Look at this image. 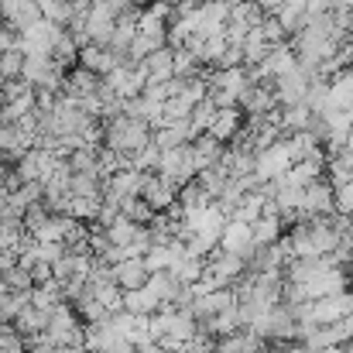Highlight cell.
I'll return each instance as SVG.
<instances>
[{
    "instance_id": "cell-8",
    "label": "cell",
    "mask_w": 353,
    "mask_h": 353,
    "mask_svg": "<svg viewBox=\"0 0 353 353\" xmlns=\"http://www.w3.org/2000/svg\"><path fill=\"white\" fill-rule=\"evenodd\" d=\"M0 14H3V24L21 34L28 24H34L41 17V7H38V0H0Z\"/></svg>"
},
{
    "instance_id": "cell-19",
    "label": "cell",
    "mask_w": 353,
    "mask_h": 353,
    "mask_svg": "<svg viewBox=\"0 0 353 353\" xmlns=\"http://www.w3.org/2000/svg\"><path fill=\"white\" fill-rule=\"evenodd\" d=\"M196 182L203 185V192H206L210 199H220L223 189H227V182H230V175H227L220 165H210V168H199V172H196Z\"/></svg>"
},
{
    "instance_id": "cell-31",
    "label": "cell",
    "mask_w": 353,
    "mask_h": 353,
    "mask_svg": "<svg viewBox=\"0 0 353 353\" xmlns=\"http://www.w3.org/2000/svg\"><path fill=\"white\" fill-rule=\"evenodd\" d=\"M336 3H340V7H353V0H336Z\"/></svg>"
},
{
    "instance_id": "cell-21",
    "label": "cell",
    "mask_w": 353,
    "mask_h": 353,
    "mask_svg": "<svg viewBox=\"0 0 353 353\" xmlns=\"http://www.w3.org/2000/svg\"><path fill=\"white\" fill-rule=\"evenodd\" d=\"M216 103L210 100V97H203V100H196V107H192V114H189V127H192V137L196 134H206L210 130V123L216 117Z\"/></svg>"
},
{
    "instance_id": "cell-29",
    "label": "cell",
    "mask_w": 353,
    "mask_h": 353,
    "mask_svg": "<svg viewBox=\"0 0 353 353\" xmlns=\"http://www.w3.org/2000/svg\"><path fill=\"white\" fill-rule=\"evenodd\" d=\"M7 196H10V189H7V185H3V179H0V203H3Z\"/></svg>"
},
{
    "instance_id": "cell-27",
    "label": "cell",
    "mask_w": 353,
    "mask_h": 353,
    "mask_svg": "<svg viewBox=\"0 0 353 353\" xmlns=\"http://www.w3.org/2000/svg\"><path fill=\"white\" fill-rule=\"evenodd\" d=\"M52 278V264L48 261H38L34 268H31V285H41V281H48Z\"/></svg>"
},
{
    "instance_id": "cell-23",
    "label": "cell",
    "mask_w": 353,
    "mask_h": 353,
    "mask_svg": "<svg viewBox=\"0 0 353 353\" xmlns=\"http://www.w3.org/2000/svg\"><path fill=\"white\" fill-rule=\"evenodd\" d=\"M21 69H24V52L21 48H7L0 52V79H21Z\"/></svg>"
},
{
    "instance_id": "cell-15",
    "label": "cell",
    "mask_w": 353,
    "mask_h": 353,
    "mask_svg": "<svg viewBox=\"0 0 353 353\" xmlns=\"http://www.w3.org/2000/svg\"><path fill=\"white\" fill-rule=\"evenodd\" d=\"M123 309L130 316H151V312H158V295L148 285L144 288H130V292H123Z\"/></svg>"
},
{
    "instance_id": "cell-17",
    "label": "cell",
    "mask_w": 353,
    "mask_h": 353,
    "mask_svg": "<svg viewBox=\"0 0 353 353\" xmlns=\"http://www.w3.org/2000/svg\"><path fill=\"white\" fill-rule=\"evenodd\" d=\"M240 52H243V65L250 69V65L264 62V55L271 52V45H268V38H264V31H261V28H250V31H247V38H243V45H240Z\"/></svg>"
},
{
    "instance_id": "cell-1",
    "label": "cell",
    "mask_w": 353,
    "mask_h": 353,
    "mask_svg": "<svg viewBox=\"0 0 353 353\" xmlns=\"http://www.w3.org/2000/svg\"><path fill=\"white\" fill-rule=\"evenodd\" d=\"M151 141V127L137 117H127V114H114V117L103 120V148L117 151V154H134L141 151L144 144Z\"/></svg>"
},
{
    "instance_id": "cell-2",
    "label": "cell",
    "mask_w": 353,
    "mask_h": 353,
    "mask_svg": "<svg viewBox=\"0 0 353 353\" xmlns=\"http://www.w3.org/2000/svg\"><path fill=\"white\" fill-rule=\"evenodd\" d=\"M292 168V158H288V144H285V137H278L271 148H264V151H254V175L261 179V182H274L278 175H285Z\"/></svg>"
},
{
    "instance_id": "cell-25",
    "label": "cell",
    "mask_w": 353,
    "mask_h": 353,
    "mask_svg": "<svg viewBox=\"0 0 353 353\" xmlns=\"http://www.w3.org/2000/svg\"><path fill=\"white\" fill-rule=\"evenodd\" d=\"M0 281H3L10 292H28V288H31V271L21 268V264H14V268H7V271L0 274Z\"/></svg>"
},
{
    "instance_id": "cell-5",
    "label": "cell",
    "mask_w": 353,
    "mask_h": 353,
    "mask_svg": "<svg viewBox=\"0 0 353 353\" xmlns=\"http://www.w3.org/2000/svg\"><path fill=\"white\" fill-rule=\"evenodd\" d=\"M144 69L141 65H117L114 72L103 76V86L117 97V100H130V97H141L144 90Z\"/></svg>"
},
{
    "instance_id": "cell-26",
    "label": "cell",
    "mask_w": 353,
    "mask_h": 353,
    "mask_svg": "<svg viewBox=\"0 0 353 353\" xmlns=\"http://www.w3.org/2000/svg\"><path fill=\"white\" fill-rule=\"evenodd\" d=\"M333 210H336L340 216H347V220H353V179H350V182H343V185H336V189H333Z\"/></svg>"
},
{
    "instance_id": "cell-14",
    "label": "cell",
    "mask_w": 353,
    "mask_h": 353,
    "mask_svg": "<svg viewBox=\"0 0 353 353\" xmlns=\"http://www.w3.org/2000/svg\"><path fill=\"white\" fill-rule=\"evenodd\" d=\"M330 107L347 110V114L353 110V62L330 79Z\"/></svg>"
},
{
    "instance_id": "cell-22",
    "label": "cell",
    "mask_w": 353,
    "mask_h": 353,
    "mask_svg": "<svg viewBox=\"0 0 353 353\" xmlns=\"http://www.w3.org/2000/svg\"><path fill=\"white\" fill-rule=\"evenodd\" d=\"M179 203H182V210H196V206H206V203H213L206 192H203V185L192 179V182H185V185H179V196H175Z\"/></svg>"
},
{
    "instance_id": "cell-4",
    "label": "cell",
    "mask_w": 353,
    "mask_h": 353,
    "mask_svg": "<svg viewBox=\"0 0 353 353\" xmlns=\"http://www.w3.org/2000/svg\"><path fill=\"white\" fill-rule=\"evenodd\" d=\"M299 213H302V220L336 213V210H333V185H330V179H316V182H309V185L302 189V206H299Z\"/></svg>"
},
{
    "instance_id": "cell-18",
    "label": "cell",
    "mask_w": 353,
    "mask_h": 353,
    "mask_svg": "<svg viewBox=\"0 0 353 353\" xmlns=\"http://www.w3.org/2000/svg\"><path fill=\"white\" fill-rule=\"evenodd\" d=\"M28 299H31V305L48 309V312H52L59 302H65V299H62V285H59L55 278H48V281H41V285H31Z\"/></svg>"
},
{
    "instance_id": "cell-12",
    "label": "cell",
    "mask_w": 353,
    "mask_h": 353,
    "mask_svg": "<svg viewBox=\"0 0 353 353\" xmlns=\"http://www.w3.org/2000/svg\"><path fill=\"white\" fill-rule=\"evenodd\" d=\"M240 127H243V110L240 107H223V110H216V117L210 123V137H216L220 144H230L236 134H240Z\"/></svg>"
},
{
    "instance_id": "cell-6",
    "label": "cell",
    "mask_w": 353,
    "mask_h": 353,
    "mask_svg": "<svg viewBox=\"0 0 353 353\" xmlns=\"http://www.w3.org/2000/svg\"><path fill=\"white\" fill-rule=\"evenodd\" d=\"M175 196H179V189L168 182V179H161L158 172H144V182H141V199L154 210V213H161V210H168L172 203H175Z\"/></svg>"
},
{
    "instance_id": "cell-13",
    "label": "cell",
    "mask_w": 353,
    "mask_h": 353,
    "mask_svg": "<svg viewBox=\"0 0 353 353\" xmlns=\"http://www.w3.org/2000/svg\"><path fill=\"white\" fill-rule=\"evenodd\" d=\"M223 148H227V144H220L216 137H210V134H196V137L189 141V151H192V165H196V172L216 165L220 154H223Z\"/></svg>"
},
{
    "instance_id": "cell-32",
    "label": "cell",
    "mask_w": 353,
    "mask_h": 353,
    "mask_svg": "<svg viewBox=\"0 0 353 353\" xmlns=\"http://www.w3.org/2000/svg\"><path fill=\"white\" fill-rule=\"evenodd\" d=\"M347 117H350V130H353V110H350V114H347Z\"/></svg>"
},
{
    "instance_id": "cell-30",
    "label": "cell",
    "mask_w": 353,
    "mask_h": 353,
    "mask_svg": "<svg viewBox=\"0 0 353 353\" xmlns=\"http://www.w3.org/2000/svg\"><path fill=\"white\" fill-rule=\"evenodd\" d=\"M343 148H347V151H350V154H353V130H350V134H347V144H343Z\"/></svg>"
},
{
    "instance_id": "cell-10",
    "label": "cell",
    "mask_w": 353,
    "mask_h": 353,
    "mask_svg": "<svg viewBox=\"0 0 353 353\" xmlns=\"http://www.w3.org/2000/svg\"><path fill=\"white\" fill-rule=\"evenodd\" d=\"M10 326H14V333H17L21 340H31V336H38V333L48 330V309H38V305L28 302V305L10 319Z\"/></svg>"
},
{
    "instance_id": "cell-11",
    "label": "cell",
    "mask_w": 353,
    "mask_h": 353,
    "mask_svg": "<svg viewBox=\"0 0 353 353\" xmlns=\"http://www.w3.org/2000/svg\"><path fill=\"white\" fill-rule=\"evenodd\" d=\"M110 271H114V281H117L123 292H130V288H144V281H148V268H144V257H123L117 264H110Z\"/></svg>"
},
{
    "instance_id": "cell-3",
    "label": "cell",
    "mask_w": 353,
    "mask_h": 353,
    "mask_svg": "<svg viewBox=\"0 0 353 353\" xmlns=\"http://www.w3.org/2000/svg\"><path fill=\"white\" fill-rule=\"evenodd\" d=\"M158 175H161V179H168L175 189H179V185H185V182H192V179H196V165H192V151H189V144L172 148V151H161Z\"/></svg>"
},
{
    "instance_id": "cell-33",
    "label": "cell",
    "mask_w": 353,
    "mask_h": 353,
    "mask_svg": "<svg viewBox=\"0 0 353 353\" xmlns=\"http://www.w3.org/2000/svg\"><path fill=\"white\" fill-rule=\"evenodd\" d=\"M83 353H107V350H83Z\"/></svg>"
},
{
    "instance_id": "cell-16",
    "label": "cell",
    "mask_w": 353,
    "mask_h": 353,
    "mask_svg": "<svg viewBox=\"0 0 353 353\" xmlns=\"http://www.w3.org/2000/svg\"><path fill=\"white\" fill-rule=\"evenodd\" d=\"M281 234H285V223H281V216H257V220L250 223L254 247H268V243H274V240H278Z\"/></svg>"
},
{
    "instance_id": "cell-9",
    "label": "cell",
    "mask_w": 353,
    "mask_h": 353,
    "mask_svg": "<svg viewBox=\"0 0 353 353\" xmlns=\"http://www.w3.org/2000/svg\"><path fill=\"white\" fill-rule=\"evenodd\" d=\"M172 55H175V48H172V45H161V48L148 52L137 65L144 69V76H148L151 83H165V79L175 76V69H172Z\"/></svg>"
},
{
    "instance_id": "cell-20",
    "label": "cell",
    "mask_w": 353,
    "mask_h": 353,
    "mask_svg": "<svg viewBox=\"0 0 353 353\" xmlns=\"http://www.w3.org/2000/svg\"><path fill=\"white\" fill-rule=\"evenodd\" d=\"M203 268H206V261H203V257H189V254H182L168 271H172L182 285H196V281L203 278Z\"/></svg>"
},
{
    "instance_id": "cell-7",
    "label": "cell",
    "mask_w": 353,
    "mask_h": 353,
    "mask_svg": "<svg viewBox=\"0 0 353 353\" xmlns=\"http://www.w3.org/2000/svg\"><path fill=\"white\" fill-rule=\"evenodd\" d=\"M220 250H230V254H240L243 261L257 250L254 247V236H250V223H243V220H227L223 223V230H220Z\"/></svg>"
},
{
    "instance_id": "cell-24",
    "label": "cell",
    "mask_w": 353,
    "mask_h": 353,
    "mask_svg": "<svg viewBox=\"0 0 353 353\" xmlns=\"http://www.w3.org/2000/svg\"><path fill=\"white\" fill-rule=\"evenodd\" d=\"M158 161H161V151L148 141L141 151H134L130 154V168H137V172H158Z\"/></svg>"
},
{
    "instance_id": "cell-28",
    "label": "cell",
    "mask_w": 353,
    "mask_h": 353,
    "mask_svg": "<svg viewBox=\"0 0 353 353\" xmlns=\"http://www.w3.org/2000/svg\"><path fill=\"white\" fill-rule=\"evenodd\" d=\"M0 353H28V347H24V340H21V336H10V340L0 347Z\"/></svg>"
}]
</instances>
